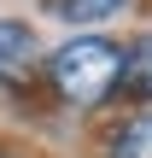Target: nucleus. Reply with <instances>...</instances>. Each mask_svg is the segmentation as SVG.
Masks as SVG:
<instances>
[{"instance_id":"1","label":"nucleus","mask_w":152,"mask_h":158,"mask_svg":"<svg viewBox=\"0 0 152 158\" xmlns=\"http://www.w3.org/2000/svg\"><path fill=\"white\" fill-rule=\"evenodd\" d=\"M47 76H53V94L70 100V106H100L117 94V76H123V47L105 41V35H76L64 41L53 59H47Z\"/></svg>"},{"instance_id":"2","label":"nucleus","mask_w":152,"mask_h":158,"mask_svg":"<svg viewBox=\"0 0 152 158\" xmlns=\"http://www.w3.org/2000/svg\"><path fill=\"white\" fill-rule=\"evenodd\" d=\"M41 70V41L29 23L0 18V88H29Z\"/></svg>"},{"instance_id":"3","label":"nucleus","mask_w":152,"mask_h":158,"mask_svg":"<svg viewBox=\"0 0 152 158\" xmlns=\"http://www.w3.org/2000/svg\"><path fill=\"white\" fill-rule=\"evenodd\" d=\"M117 88H123L129 100H141V106L152 100V35H141V41L123 47V76H117Z\"/></svg>"},{"instance_id":"4","label":"nucleus","mask_w":152,"mask_h":158,"mask_svg":"<svg viewBox=\"0 0 152 158\" xmlns=\"http://www.w3.org/2000/svg\"><path fill=\"white\" fill-rule=\"evenodd\" d=\"M105 158H152V111L129 117V123H117V129H111Z\"/></svg>"},{"instance_id":"5","label":"nucleus","mask_w":152,"mask_h":158,"mask_svg":"<svg viewBox=\"0 0 152 158\" xmlns=\"http://www.w3.org/2000/svg\"><path fill=\"white\" fill-rule=\"evenodd\" d=\"M129 0H47V12H59V18H70V23H100V18H111V12H123Z\"/></svg>"}]
</instances>
